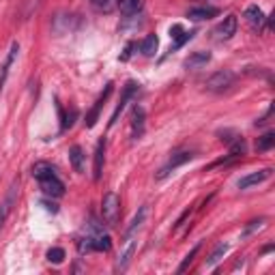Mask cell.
Wrapping results in <instances>:
<instances>
[{
  "mask_svg": "<svg viewBox=\"0 0 275 275\" xmlns=\"http://www.w3.org/2000/svg\"><path fill=\"white\" fill-rule=\"evenodd\" d=\"M69 161H71V168L76 170L78 174L84 172V151H82V146H71L69 149Z\"/></svg>",
  "mask_w": 275,
  "mask_h": 275,
  "instance_id": "cell-15",
  "label": "cell"
},
{
  "mask_svg": "<svg viewBox=\"0 0 275 275\" xmlns=\"http://www.w3.org/2000/svg\"><path fill=\"white\" fill-rule=\"evenodd\" d=\"M200 245H202V243H198V245H194V247H191V252H189V254L185 256V258H183V262L179 264V269H177L179 273H183V271H187V267H189V264H191V262H194V258H196V254L200 252Z\"/></svg>",
  "mask_w": 275,
  "mask_h": 275,
  "instance_id": "cell-26",
  "label": "cell"
},
{
  "mask_svg": "<svg viewBox=\"0 0 275 275\" xmlns=\"http://www.w3.org/2000/svg\"><path fill=\"white\" fill-rule=\"evenodd\" d=\"M135 93H138V84H135V82H127V86L123 88V97H121V101H118V106H116V110H114L112 118H110V127H112V125L118 121V116H121V112L125 110L127 101H129V99H131Z\"/></svg>",
  "mask_w": 275,
  "mask_h": 275,
  "instance_id": "cell-8",
  "label": "cell"
},
{
  "mask_svg": "<svg viewBox=\"0 0 275 275\" xmlns=\"http://www.w3.org/2000/svg\"><path fill=\"white\" fill-rule=\"evenodd\" d=\"M133 252H135V241L129 236V239H127V247L123 250V254L118 256V262H116V269H118V271H125V269H127V264H129Z\"/></svg>",
  "mask_w": 275,
  "mask_h": 275,
  "instance_id": "cell-17",
  "label": "cell"
},
{
  "mask_svg": "<svg viewBox=\"0 0 275 275\" xmlns=\"http://www.w3.org/2000/svg\"><path fill=\"white\" fill-rule=\"evenodd\" d=\"M112 247V239L104 232H93L90 236L80 241V252L86 254V252H110Z\"/></svg>",
  "mask_w": 275,
  "mask_h": 275,
  "instance_id": "cell-3",
  "label": "cell"
},
{
  "mask_svg": "<svg viewBox=\"0 0 275 275\" xmlns=\"http://www.w3.org/2000/svg\"><path fill=\"white\" fill-rule=\"evenodd\" d=\"M144 133V110L140 106L133 108V123H131V138L133 140H140Z\"/></svg>",
  "mask_w": 275,
  "mask_h": 275,
  "instance_id": "cell-13",
  "label": "cell"
},
{
  "mask_svg": "<svg viewBox=\"0 0 275 275\" xmlns=\"http://www.w3.org/2000/svg\"><path fill=\"white\" fill-rule=\"evenodd\" d=\"M264 226V219L260 217V219H252V222L250 224H247L245 226V230L241 232V236H243V239H245V236H250V234H254L256 230H260V228Z\"/></svg>",
  "mask_w": 275,
  "mask_h": 275,
  "instance_id": "cell-28",
  "label": "cell"
},
{
  "mask_svg": "<svg viewBox=\"0 0 275 275\" xmlns=\"http://www.w3.org/2000/svg\"><path fill=\"white\" fill-rule=\"evenodd\" d=\"M159 48V39L155 35H149L144 37V41L140 43V52L144 54V56H155V52H157Z\"/></svg>",
  "mask_w": 275,
  "mask_h": 275,
  "instance_id": "cell-20",
  "label": "cell"
},
{
  "mask_svg": "<svg viewBox=\"0 0 275 275\" xmlns=\"http://www.w3.org/2000/svg\"><path fill=\"white\" fill-rule=\"evenodd\" d=\"M131 50H133V43H127V48H125V52H123L121 60H129V56H131Z\"/></svg>",
  "mask_w": 275,
  "mask_h": 275,
  "instance_id": "cell-31",
  "label": "cell"
},
{
  "mask_svg": "<svg viewBox=\"0 0 275 275\" xmlns=\"http://www.w3.org/2000/svg\"><path fill=\"white\" fill-rule=\"evenodd\" d=\"M17 52H20V45H17V41L11 43V50H9V56L5 60V67H3V73H0V93H3V86H5V82L9 78V71H11V65H13V60L17 56Z\"/></svg>",
  "mask_w": 275,
  "mask_h": 275,
  "instance_id": "cell-14",
  "label": "cell"
},
{
  "mask_svg": "<svg viewBox=\"0 0 275 275\" xmlns=\"http://www.w3.org/2000/svg\"><path fill=\"white\" fill-rule=\"evenodd\" d=\"M101 217L108 226H116L121 219V198L114 191H108L101 202Z\"/></svg>",
  "mask_w": 275,
  "mask_h": 275,
  "instance_id": "cell-1",
  "label": "cell"
},
{
  "mask_svg": "<svg viewBox=\"0 0 275 275\" xmlns=\"http://www.w3.org/2000/svg\"><path fill=\"white\" fill-rule=\"evenodd\" d=\"M245 17H247V22H250L254 28H262V24H264V13H262V9L258 5H250L245 9Z\"/></svg>",
  "mask_w": 275,
  "mask_h": 275,
  "instance_id": "cell-16",
  "label": "cell"
},
{
  "mask_svg": "<svg viewBox=\"0 0 275 275\" xmlns=\"http://www.w3.org/2000/svg\"><path fill=\"white\" fill-rule=\"evenodd\" d=\"M48 260L54 264H60L65 260V250L62 247H52V250H48Z\"/></svg>",
  "mask_w": 275,
  "mask_h": 275,
  "instance_id": "cell-27",
  "label": "cell"
},
{
  "mask_svg": "<svg viewBox=\"0 0 275 275\" xmlns=\"http://www.w3.org/2000/svg\"><path fill=\"white\" fill-rule=\"evenodd\" d=\"M104 163H106V138L97 142V149H95V166H93V179L99 181L104 174Z\"/></svg>",
  "mask_w": 275,
  "mask_h": 275,
  "instance_id": "cell-10",
  "label": "cell"
},
{
  "mask_svg": "<svg viewBox=\"0 0 275 275\" xmlns=\"http://www.w3.org/2000/svg\"><path fill=\"white\" fill-rule=\"evenodd\" d=\"M191 159H194V153H191V151H179V153H174L172 157L168 159L166 166H163V168L157 172V177H155V179H157V181L166 179L172 170H177L179 166H183V163H187V161H191Z\"/></svg>",
  "mask_w": 275,
  "mask_h": 275,
  "instance_id": "cell-4",
  "label": "cell"
},
{
  "mask_svg": "<svg viewBox=\"0 0 275 275\" xmlns=\"http://www.w3.org/2000/svg\"><path fill=\"white\" fill-rule=\"evenodd\" d=\"M271 174H273V170H271V168H264V170H258V172L247 174V177L239 179V189H247V187L260 185V183H264L267 179H271Z\"/></svg>",
  "mask_w": 275,
  "mask_h": 275,
  "instance_id": "cell-9",
  "label": "cell"
},
{
  "mask_svg": "<svg viewBox=\"0 0 275 275\" xmlns=\"http://www.w3.org/2000/svg\"><path fill=\"white\" fill-rule=\"evenodd\" d=\"M140 7H142V0H118V9H121V13L127 17L140 11Z\"/></svg>",
  "mask_w": 275,
  "mask_h": 275,
  "instance_id": "cell-22",
  "label": "cell"
},
{
  "mask_svg": "<svg viewBox=\"0 0 275 275\" xmlns=\"http://www.w3.org/2000/svg\"><path fill=\"white\" fill-rule=\"evenodd\" d=\"M275 146V131H267L264 135L258 138V142H256V151H271Z\"/></svg>",
  "mask_w": 275,
  "mask_h": 275,
  "instance_id": "cell-24",
  "label": "cell"
},
{
  "mask_svg": "<svg viewBox=\"0 0 275 275\" xmlns=\"http://www.w3.org/2000/svg\"><path fill=\"white\" fill-rule=\"evenodd\" d=\"M228 250H230V247H228L226 243H219V245L215 247V250H213V254H211L209 258H207V267H209V269H211V267H215V264H217L219 260H222L224 256H226V252H228Z\"/></svg>",
  "mask_w": 275,
  "mask_h": 275,
  "instance_id": "cell-23",
  "label": "cell"
},
{
  "mask_svg": "<svg viewBox=\"0 0 275 275\" xmlns=\"http://www.w3.org/2000/svg\"><path fill=\"white\" fill-rule=\"evenodd\" d=\"M183 32H185V30H183V26H181V24H174L172 28H170V37H172V39H179Z\"/></svg>",
  "mask_w": 275,
  "mask_h": 275,
  "instance_id": "cell-30",
  "label": "cell"
},
{
  "mask_svg": "<svg viewBox=\"0 0 275 275\" xmlns=\"http://www.w3.org/2000/svg\"><path fill=\"white\" fill-rule=\"evenodd\" d=\"M39 187H41V191L48 198H62V196H65V183H62L56 174L41 179L39 181Z\"/></svg>",
  "mask_w": 275,
  "mask_h": 275,
  "instance_id": "cell-5",
  "label": "cell"
},
{
  "mask_svg": "<svg viewBox=\"0 0 275 275\" xmlns=\"http://www.w3.org/2000/svg\"><path fill=\"white\" fill-rule=\"evenodd\" d=\"M209 60H211V52H194V54H191V56L185 60V67H187V69H198V67L207 65Z\"/></svg>",
  "mask_w": 275,
  "mask_h": 275,
  "instance_id": "cell-19",
  "label": "cell"
},
{
  "mask_svg": "<svg viewBox=\"0 0 275 275\" xmlns=\"http://www.w3.org/2000/svg\"><path fill=\"white\" fill-rule=\"evenodd\" d=\"M215 15H219V9H215V7H194V9H189L187 11L189 20H196V22L211 20V17H215Z\"/></svg>",
  "mask_w": 275,
  "mask_h": 275,
  "instance_id": "cell-12",
  "label": "cell"
},
{
  "mask_svg": "<svg viewBox=\"0 0 275 275\" xmlns=\"http://www.w3.org/2000/svg\"><path fill=\"white\" fill-rule=\"evenodd\" d=\"M194 35H196V30H189V32H183V35L179 37V39H174V45H172V48H170V52H177L179 48H183V45H185L187 41H191V39H194Z\"/></svg>",
  "mask_w": 275,
  "mask_h": 275,
  "instance_id": "cell-29",
  "label": "cell"
},
{
  "mask_svg": "<svg viewBox=\"0 0 275 275\" xmlns=\"http://www.w3.org/2000/svg\"><path fill=\"white\" fill-rule=\"evenodd\" d=\"M146 211H149L146 207H140V211H138V213H135V217L131 219V224H129V228H127V232H125V236H127V239H129V236H131V234L138 230V228L142 226L144 217H146Z\"/></svg>",
  "mask_w": 275,
  "mask_h": 275,
  "instance_id": "cell-25",
  "label": "cell"
},
{
  "mask_svg": "<svg viewBox=\"0 0 275 275\" xmlns=\"http://www.w3.org/2000/svg\"><path fill=\"white\" fill-rule=\"evenodd\" d=\"M112 82H110V84H106V90H104V93L101 95H99V99H97V104L93 106V110H90V112L86 114V127H88V129H93V127L97 125V121H99V114H101V108H104V104H106V99L110 97V93H112Z\"/></svg>",
  "mask_w": 275,
  "mask_h": 275,
  "instance_id": "cell-6",
  "label": "cell"
},
{
  "mask_svg": "<svg viewBox=\"0 0 275 275\" xmlns=\"http://www.w3.org/2000/svg\"><path fill=\"white\" fill-rule=\"evenodd\" d=\"M43 207L48 209V211H52V213H56V211H58V207L54 204V202H43Z\"/></svg>",
  "mask_w": 275,
  "mask_h": 275,
  "instance_id": "cell-32",
  "label": "cell"
},
{
  "mask_svg": "<svg viewBox=\"0 0 275 275\" xmlns=\"http://www.w3.org/2000/svg\"><path fill=\"white\" fill-rule=\"evenodd\" d=\"M234 80H236V76L230 69H222V71L213 73V76L204 82V86H207V90H211V93H224V90H228L234 84Z\"/></svg>",
  "mask_w": 275,
  "mask_h": 275,
  "instance_id": "cell-2",
  "label": "cell"
},
{
  "mask_svg": "<svg viewBox=\"0 0 275 275\" xmlns=\"http://www.w3.org/2000/svg\"><path fill=\"white\" fill-rule=\"evenodd\" d=\"M15 194H17V181L11 183V187H9V194H7V198H5V202L0 204V228H3L5 219L9 217V213H11L13 202H15Z\"/></svg>",
  "mask_w": 275,
  "mask_h": 275,
  "instance_id": "cell-11",
  "label": "cell"
},
{
  "mask_svg": "<svg viewBox=\"0 0 275 275\" xmlns=\"http://www.w3.org/2000/svg\"><path fill=\"white\" fill-rule=\"evenodd\" d=\"M236 26H239V20H236V15L230 13V15H226L222 22H219V26L215 28V35H217V39L219 41H226V39H230V37L236 32Z\"/></svg>",
  "mask_w": 275,
  "mask_h": 275,
  "instance_id": "cell-7",
  "label": "cell"
},
{
  "mask_svg": "<svg viewBox=\"0 0 275 275\" xmlns=\"http://www.w3.org/2000/svg\"><path fill=\"white\" fill-rule=\"evenodd\" d=\"M88 3L97 13H112L118 7V0H88Z\"/></svg>",
  "mask_w": 275,
  "mask_h": 275,
  "instance_id": "cell-21",
  "label": "cell"
},
{
  "mask_svg": "<svg viewBox=\"0 0 275 275\" xmlns=\"http://www.w3.org/2000/svg\"><path fill=\"white\" fill-rule=\"evenodd\" d=\"M52 174H56V168H54L52 163H48V161H37L32 166V177L37 181H41L45 177H52Z\"/></svg>",
  "mask_w": 275,
  "mask_h": 275,
  "instance_id": "cell-18",
  "label": "cell"
}]
</instances>
